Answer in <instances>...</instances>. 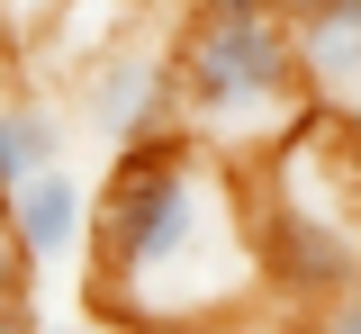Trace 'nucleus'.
Here are the masks:
<instances>
[{
	"mask_svg": "<svg viewBox=\"0 0 361 334\" xmlns=\"http://www.w3.org/2000/svg\"><path fill=\"white\" fill-rule=\"evenodd\" d=\"M262 289L253 253V181L208 154L199 136H154L109 163V190L90 217V326H180L217 334Z\"/></svg>",
	"mask_w": 361,
	"mask_h": 334,
	"instance_id": "1",
	"label": "nucleus"
},
{
	"mask_svg": "<svg viewBox=\"0 0 361 334\" xmlns=\"http://www.w3.org/2000/svg\"><path fill=\"white\" fill-rule=\"evenodd\" d=\"M172 73H180V136L226 154L235 172L271 163L316 118L307 63H298V27H289L280 0H262V9L190 0L180 27H172Z\"/></svg>",
	"mask_w": 361,
	"mask_h": 334,
	"instance_id": "2",
	"label": "nucleus"
},
{
	"mask_svg": "<svg viewBox=\"0 0 361 334\" xmlns=\"http://www.w3.org/2000/svg\"><path fill=\"white\" fill-rule=\"evenodd\" d=\"M82 118L109 154H135L154 136H180V73H172V46L154 37H109V54L82 63Z\"/></svg>",
	"mask_w": 361,
	"mask_h": 334,
	"instance_id": "3",
	"label": "nucleus"
},
{
	"mask_svg": "<svg viewBox=\"0 0 361 334\" xmlns=\"http://www.w3.org/2000/svg\"><path fill=\"white\" fill-rule=\"evenodd\" d=\"M37 262L18 253V235H9V208H0V298H18V280H27Z\"/></svg>",
	"mask_w": 361,
	"mask_h": 334,
	"instance_id": "8",
	"label": "nucleus"
},
{
	"mask_svg": "<svg viewBox=\"0 0 361 334\" xmlns=\"http://www.w3.org/2000/svg\"><path fill=\"white\" fill-rule=\"evenodd\" d=\"M289 27H298V63H307L316 109L353 118L361 109V0H307V9H289Z\"/></svg>",
	"mask_w": 361,
	"mask_h": 334,
	"instance_id": "4",
	"label": "nucleus"
},
{
	"mask_svg": "<svg viewBox=\"0 0 361 334\" xmlns=\"http://www.w3.org/2000/svg\"><path fill=\"white\" fill-rule=\"evenodd\" d=\"M280 9H307V0H280Z\"/></svg>",
	"mask_w": 361,
	"mask_h": 334,
	"instance_id": "10",
	"label": "nucleus"
},
{
	"mask_svg": "<svg viewBox=\"0 0 361 334\" xmlns=\"http://www.w3.org/2000/svg\"><path fill=\"white\" fill-rule=\"evenodd\" d=\"M90 217H99V199H90L82 172H63V163L37 172L27 190L9 199V235H18V253H27L37 271L63 262V253H82V244H90Z\"/></svg>",
	"mask_w": 361,
	"mask_h": 334,
	"instance_id": "5",
	"label": "nucleus"
},
{
	"mask_svg": "<svg viewBox=\"0 0 361 334\" xmlns=\"http://www.w3.org/2000/svg\"><path fill=\"white\" fill-rule=\"evenodd\" d=\"M118 334H180V326H118Z\"/></svg>",
	"mask_w": 361,
	"mask_h": 334,
	"instance_id": "9",
	"label": "nucleus"
},
{
	"mask_svg": "<svg viewBox=\"0 0 361 334\" xmlns=\"http://www.w3.org/2000/svg\"><path fill=\"white\" fill-rule=\"evenodd\" d=\"M298 334H361V289L325 298V307H298Z\"/></svg>",
	"mask_w": 361,
	"mask_h": 334,
	"instance_id": "7",
	"label": "nucleus"
},
{
	"mask_svg": "<svg viewBox=\"0 0 361 334\" xmlns=\"http://www.w3.org/2000/svg\"><path fill=\"white\" fill-rule=\"evenodd\" d=\"M54 163H63V109L54 99H0V208Z\"/></svg>",
	"mask_w": 361,
	"mask_h": 334,
	"instance_id": "6",
	"label": "nucleus"
}]
</instances>
